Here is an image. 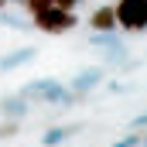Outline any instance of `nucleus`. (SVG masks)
<instances>
[{"label":"nucleus","instance_id":"6e6552de","mask_svg":"<svg viewBox=\"0 0 147 147\" xmlns=\"http://www.w3.org/2000/svg\"><path fill=\"white\" fill-rule=\"evenodd\" d=\"M89 28H92V31H116V10H113L110 3L96 7L92 17H89Z\"/></svg>","mask_w":147,"mask_h":147},{"label":"nucleus","instance_id":"9b49d317","mask_svg":"<svg viewBox=\"0 0 147 147\" xmlns=\"http://www.w3.org/2000/svg\"><path fill=\"white\" fill-rule=\"evenodd\" d=\"M17 134H21V120H3L0 123V140H10Z\"/></svg>","mask_w":147,"mask_h":147},{"label":"nucleus","instance_id":"ddd939ff","mask_svg":"<svg viewBox=\"0 0 147 147\" xmlns=\"http://www.w3.org/2000/svg\"><path fill=\"white\" fill-rule=\"evenodd\" d=\"M130 127H134V130H144V127H147V113L134 116V120H130Z\"/></svg>","mask_w":147,"mask_h":147},{"label":"nucleus","instance_id":"f8f14e48","mask_svg":"<svg viewBox=\"0 0 147 147\" xmlns=\"http://www.w3.org/2000/svg\"><path fill=\"white\" fill-rule=\"evenodd\" d=\"M140 144H144V137H140V134H130V137H123V140H116L113 147H140Z\"/></svg>","mask_w":147,"mask_h":147},{"label":"nucleus","instance_id":"20e7f679","mask_svg":"<svg viewBox=\"0 0 147 147\" xmlns=\"http://www.w3.org/2000/svg\"><path fill=\"white\" fill-rule=\"evenodd\" d=\"M103 65H89V69H82V72H75V79H72V92L75 96H86V92H92L99 82H103Z\"/></svg>","mask_w":147,"mask_h":147},{"label":"nucleus","instance_id":"0eeeda50","mask_svg":"<svg viewBox=\"0 0 147 147\" xmlns=\"http://www.w3.org/2000/svg\"><path fill=\"white\" fill-rule=\"evenodd\" d=\"M34 48L28 45V48H14L10 55H0V72H14V69H21V65H28V62H34Z\"/></svg>","mask_w":147,"mask_h":147},{"label":"nucleus","instance_id":"1a4fd4ad","mask_svg":"<svg viewBox=\"0 0 147 147\" xmlns=\"http://www.w3.org/2000/svg\"><path fill=\"white\" fill-rule=\"evenodd\" d=\"M75 130H79V123H72V127H48L45 137H41V144H45V147H55V144H62L69 134H75Z\"/></svg>","mask_w":147,"mask_h":147},{"label":"nucleus","instance_id":"4468645a","mask_svg":"<svg viewBox=\"0 0 147 147\" xmlns=\"http://www.w3.org/2000/svg\"><path fill=\"white\" fill-rule=\"evenodd\" d=\"M75 3H79V0H55V7H65V10H72Z\"/></svg>","mask_w":147,"mask_h":147},{"label":"nucleus","instance_id":"dca6fc26","mask_svg":"<svg viewBox=\"0 0 147 147\" xmlns=\"http://www.w3.org/2000/svg\"><path fill=\"white\" fill-rule=\"evenodd\" d=\"M144 147H147V137H144Z\"/></svg>","mask_w":147,"mask_h":147},{"label":"nucleus","instance_id":"7ed1b4c3","mask_svg":"<svg viewBox=\"0 0 147 147\" xmlns=\"http://www.w3.org/2000/svg\"><path fill=\"white\" fill-rule=\"evenodd\" d=\"M113 10H116V28L147 31V0H120Z\"/></svg>","mask_w":147,"mask_h":147},{"label":"nucleus","instance_id":"423d86ee","mask_svg":"<svg viewBox=\"0 0 147 147\" xmlns=\"http://www.w3.org/2000/svg\"><path fill=\"white\" fill-rule=\"evenodd\" d=\"M28 99L21 96V92H10V96H0V116L3 120H24L28 116Z\"/></svg>","mask_w":147,"mask_h":147},{"label":"nucleus","instance_id":"f03ea898","mask_svg":"<svg viewBox=\"0 0 147 147\" xmlns=\"http://www.w3.org/2000/svg\"><path fill=\"white\" fill-rule=\"evenodd\" d=\"M21 96H24L28 103H75V99H79L75 92L62 89L55 79H34V82H28V86L21 89Z\"/></svg>","mask_w":147,"mask_h":147},{"label":"nucleus","instance_id":"9d476101","mask_svg":"<svg viewBox=\"0 0 147 147\" xmlns=\"http://www.w3.org/2000/svg\"><path fill=\"white\" fill-rule=\"evenodd\" d=\"M10 3H17V7H24L28 14H38V10H45V7H51L55 0H10Z\"/></svg>","mask_w":147,"mask_h":147},{"label":"nucleus","instance_id":"39448f33","mask_svg":"<svg viewBox=\"0 0 147 147\" xmlns=\"http://www.w3.org/2000/svg\"><path fill=\"white\" fill-rule=\"evenodd\" d=\"M89 41H92L96 48H106L113 62H123V55H127V45H123V38L116 34V31H96Z\"/></svg>","mask_w":147,"mask_h":147},{"label":"nucleus","instance_id":"2eb2a0df","mask_svg":"<svg viewBox=\"0 0 147 147\" xmlns=\"http://www.w3.org/2000/svg\"><path fill=\"white\" fill-rule=\"evenodd\" d=\"M7 3H10V0H0V10H3V7H7Z\"/></svg>","mask_w":147,"mask_h":147},{"label":"nucleus","instance_id":"f257e3e1","mask_svg":"<svg viewBox=\"0 0 147 147\" xmlns=\"http://www.w3.org/2000/svg\"><path fill=\"white\" fill-rule=\"evenodd\" d=\"M31 24H34V31H41V34H65V31H72L75 24H79V17H75L72 10L51 3V7L31 14Z\"/></svg>","mask_w":147,"mask_h":147}]
</instances>
